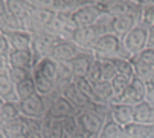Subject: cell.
I'll return each instance as SVG.
<instances>
[{"label": "cell", "instance_id": "obj_41", "mask_svg": "<svg viewBox=\"0 0 154 138\" xmlns=\"http://www.w3.org/2000/svg\"><path fill=\"white\" fill-rule=\"evenodd\" d=\"M146 49H154V26L148 28V43H146Z\"/></svg>", "mask_w": 154, "mask_h": 138}, {"label": "cell", "instance_id": "obj_24", "mask_svg": "<svg viewBox=\"0 0 154 138\" xmlns=\"http://www.w3.org/2000/svg\"><path fill=\"white\" fill-rule=\"evenodd\" d=\"M6 6L9 14L20 18H26L34 9V6L28 0H6Z\"/></svg>", "mask_w": 154, "mask_h": 138}, {"label": "cell", "instance_id": "obj_21", "mask_svg": "<svg viewBox=\"0 0 154 138\" xmlns=\"http://www.w3.org/2000/svg\"><path fill=\"white\" fill-rule=\"evenodd\" d=\"M20 116H21V112H20V106L17 102H5L0 106V128H3L9 122L18 119Z\"/></svg>", "mask_w": 154, "mask_h": 138}, {"label": "cell", "instance_id": "obj_29", "mask_svg": "<svg viewBox=\"0 0 154 138\" xmlns=\"http://www.w3.org/2000/svg\"><path fill=\"white\" fill-rule=\"evenodd\" d=\"M115 67H116V70H118V75H122L128 79L133 81L136 78V72H134V65L133 62H131L130 59H125V58H115L112 59Z\"/></svg>", "mask_w": 154, "mask_h": 138}, {"label": "cell", "instance_id": "obj_48", "mask_svg": "<svg viewBox=\"0 0 154 138\" xmlns=\"http://www.w3.org/2000/svg\"><path fill=\"white\" fill-rule=\"evenodd\" d=\"M146 3H154V0H148V2Z\"/></svg>", "mask_w": 154, "mask_h": 138}, {"label": "cell", "instance_id": "obj_28", "mask_svg": "<svg viewBox=\"0 0 154 138\" xmlns=\"http://www.w3.org/2000/svg\"><path fill=\"white\" fill-rule=\"evenodd\" d=\"M15 93H17L18 102L26 100V99H29V97L38 94V93H37V87H35V82H34L32 76L28 78V79L23 81V82H20L18 85H15Z\"/></svg>", "mask_w": 154, "mask_h": 138}, {"label": "cell", "instance_id": "obj_43", "mask_svg": "<svg viewBox=\"0 0 154 138\" xmlns=\"http://www.w3.org/2000/svg\"><path fill=\"white\" fill-rule=\"evenodd\" d=\"M95 3H99V5H108V3H113L116 0H93Z\"/></svg>", "mask_w": 154, "mask_h": 138}, {"label": "cell", "instance_id": "obj_23", "mask_svg": "<svg viewBox=\"0 0 154 138\" xmlns=\"http://www.w3.org/2000/svg\"><path fill=\"white\" fill-rule=\"evenodd\" d=\"M130 61L134 65V72H136V78H139L140 81H143L145 84L154 79V65H149L146 62H143L142 59H139L137 56H131Z\"/></svg>", "mask_w": 154, "mask_h": 138}, {"label": "cell", "instance_id": "obj_4", "mask_svg": "<svg viewBox=\"0 0 154 138\" xmlns=\"http://www.w3.org/2000/svg\"><path fill=\"white\" fill-rule=\"evenodd\" d=\"M20 106V112L23 117L28 119H38L43 120L48 114V108H49V99L46 96L41 94H35L26 100L18 102Z\"/></svg>", "mask_w": 154, "mask_h": 138}, {"label": "cell", "instance_id": "obj_20", "mask_svg": "<svg viewBox=\"0 0 154 138\" xmlns=\"http://www.w3.org/2000/svg\"><path fill=\"white\" fill-rule=\"evenodd\" d=\"M134 122L142 125H154V106L142 102L134 106Z\"/></svg>", "mask_w": 154, "mask_h": 138}, {"label": "cell", "instance_id": "obj_47", "mask_svg": "<svg viewBox=\"0 0 154 138\" xmlns=\"http://www.w3.org/2000/svg\"><path fill=\"white\" fill-rule=\"evenodd\" d=\"M0 138H5V137H3V134H2V131H0Z\"/></svg>", "mask_w": 154, "mask_h": 138}, {"label": "cell", "instance_id": "obj_49", "mask_svg": "<svg viewBox=\"0 0 154 138\" xmlns=\"http://www.w3.org/2000/svg\"><path fill=\"white\" fill-rule=\"evenodd\" d=\"M93 138H99V137H93Z\"/></svg>", "mask_w": 154, "mask_h": 138}, {"label": "cell", "instance_id": "obj_10", "mask_svg": "<svg viewBox=\"0 0 154 138\" xmlns=\"http://www.w3.org/2000/svg\"><path fill=\"white\" fill-rule=\"evenodd\" d=\"M79 52H81V49L73 41H70V40H60L52 47L49 58L54 59L55 62H70Z\"/></svg>", "mask_w": 154, "mask_h": 138}, {"label": "cell", "instance_id": "obj_22", "mask_svg": "<svg viewBox=\"0 0 154 138\" xmlns=\"http://www.w3.org/2000/svg\"><path fill=\"white\" fill-rule=\"evenodd\" d=\"M5 138H17L18 135H23L26 132V119L23 116H20L18 119L9 122L3 128H0Z\"/></svg>", "mask_w": 154, "mask_h": 138}, {"label": "cell", "instance_id": "obj_5", "mask_svg": "<svg viewBox=\"0 0 154 138\" xmlns=\"http://www.w3.org/2000/svg\"><path fill=\"white\" fill-rule=\"evenodd\" d=\"M104 15V8L99 3H90L79 8L73 14H70L72 25L76 28H85V26H93L98 23V20Z\"/></svg>", "mask_w": 154, "mask_h": 138}, {"label": "cell", "instance_id": "obj_7", "mask_svg": "<svg viewBox=\"0 0 154 138\" xmlns=\"http://www.w3.org/2000/svg\"><path fill=\"white\" fill-rule=\"evenodd\" d=\"M127 52L130 56H136L140 52L146 49V43H148V26L145 25H137L131 29L127 37L122 40Z\"/></svg>", "mask_w": 154, "mask_h": 138}, {"label": "cell", "instance_id": "obj_6", "mask_svg": "<svg viewBox=\"0 0 154 138\" xmlns=\"http://www.w3.org/2000/svg\"><path fill=\"white\" fill-rule=\"evenodd\" d=\"M76 120H78V125H79V129L89 135L90 138L93 137H98L105 125V117L101 116L98 112H93L90 109H84V111H79L78 116H76Z\"/></svg>", "mask_w": 154, "mask_h": 138}, {"label": "cell", "instance_id": "obj_45", "mask_svg": "<svg viewBox=\"0 0 154 138\" xmlns=\"http://www.w3.org/2000/svg\"><path fill=\"white\" fill-rule=\"evenodd\" d=\"M134 2H140V3H146L148 0H134Z\"/></svg>", "mask_w": 154, "mask_h": 138}, {"label": "cell", "instance_id": "obj_32", "mask_svg": "<svg viewBox=\"0 0 154 138\" xmlns=\"http://www.w3.org/2000/svg\"><path fill=\"white\" fill-rule=\"evenodd\" d=\"M85 78L89 79L92 84H98V82L102 81V64H101V59L95 58V61L92 62Z\"/></svg>", "mask_w": 154, "mask_h": 138}, {"label": "cell", "instance_id": "obj_33", "mask_svg": "<svg viewBox=\"0 0 154 138\" xmlns=\"http://www.w3.org/2000/svg\"><path fill=\"white\" fill-rule=\"evenodd\" d=\"M101 64H102V81L112 82L118 76V70H116L113 61L112 59H101Z\"/></svg>", "mask_w": 154, "mask_h": 138}, {"label": "cell", "instance_id": "obj_19", "mask_svg": "<svg viewBox=\"0 0 154 138\" xmlns=\"http://www.w3.org/2000/svg\"><path fill=\"white\" fill-rule=\"evenodd\" d=\"M32 79H34L35 87H37V93L41 94V96L49 97V96H52L54 93H57V91H58V87L55 84H52L51 81H48L40 72H37L35 68L32 70Z\"/></svg>", "mask_w": 154, "mask_h": 138}, {"label": "cell", "instance_id": "obj_38", "mask_svg": "<svg viewBox=\"0 0 154 138\" xmlns=\"http://www.w3.org/2000/svg\"><path fill=\"white\" fill-rule=\"evenodd\" d=\"M139 59H142L143 62L154 65V49H145L143 52H140L139 55H136Z\"/></svg>", "mask_w": 154, "mask_h": 138}, {"label": "cell", "instance_id": "obj_27", "mask_svg": "<svg viewBox=\"0 0 154 138\" xmlns=\"http://www.w3.org/2000/svg\"><path fill=\"white\" fill-rule=\"evenodd\" d=\"M98 137L99 138H125L124 137V126L116 123L112 117H108Z\"/></svg>", "mask_w": 154, "mask_h": 138}, {"label": "cell", "instance_id": "obj_46", "mask_svg": "<svg viewBox=\"0 0 154 138\" xmlns=\"http://www.w3.org/2000/svg\"><path fill=\"white\" fill-rule=\"evenodd\" d=\"M3 103H5V100H3V99H2V97H0V106H2V105H3Z\"/></svg>", "mask_w": 154, "mask_h": 138}, {"label": "cell", "instance_id": "obj_31", "mask_svg": "<svg viewBox=\"0 0 154 138\" xmlns=\"http://www.w3.org/2000/svg\"><path fill=\"white\" fill-rule=\"evenodd\" d=\"M131 84V79H128V78H125V76H122V75H118L113 81H112V87H113V91H115V99L113 100H116L118 97H121L122 94H124V91L128 88V85ZM113 103V102H112Z\"/></svg>", "mask_w": 154, "mask_h": 138}, {"label": "cell", "instance_id": "obj_18", "mask_svg": "<svg viewBox=\"0 0 154 138\" xmlns=\"http://www.w3.org/2000/svg\"><path fill=\"white\" fill-rule=\"evenodd\" d=\"M34 68L37 72H40L48 81H51L52 84H55L58 87V65H57V62L54 59L45 58V59H41ZM34 68H32V70H34Z\"/></svg>", "mask_w": 154, "mask_h": 138}, {"label": "cell", "instance_id": "obj_36", "mask_svg": "<svg viewBox=\"0 0 154 138\" xmlns=\"http://www.w3.org/2000/svg\"><path fill=\"white\" fill-rule=\"evenodd\" d=\"M142 25L154 26V3H145L142 11Z\"/></svg>", "mask_w": 154, "mask_h": 138}, {"label": "cell", "instance_id": "obj_25", "mask_svg": "<svg viewBox=\"0 0 154 138\" xmlns=\"http://www.w3.org/2000/svg\"><path fill=\"white\" fill-rule=\"evenodd\" d=\"M95 3L93 0H57L55 11L57 12H66V14H73L79 8Z\"/></svg>", "mask_w": 154, "mask_h": 138}, {"label": "cell", "instance_id": "obj_11", "mask_svg": "<svg viewBox=\"0 0 154 138\" xmlns=\"http://www.w3.org/2000/svg\"><path fill=\"white\" fill-rule=\"evenodd\" d=\"M137 25H142V20L137 15H134V14H124V15L112 18V21H110V32L124 40L127 37V34Z\"/></svg>", "mask_w": 154, "mask_h": 138}, {"label": "cell", "instance_id": "obj_17", "mask_svg": "<svg viewBox=\"0 0 154 138\" xmlns=\"http://www.w3.org/2000/svg\"><path fill=\"white\" fill-rule=\"evenodd\" d=\"M93 93H95V102H98V103L112 105V102L115 99V91H113L112 82H107V81L93 84Z\"/></svg>", "mask_w": 154, "mask_h": 138}, {"label": "cell", "instance_id": "obj_44", "mask_svg": "<svg viewBox=\"0 0 154 138\" xmlns=\"http://www.w3.org/2000/svg\"><path fill=\"white\" fill-rule=\"evenodd\" d=\"M17 138H29V137H28V135H26V134H23V135H18V137H17Z\"/></svg>", "mask_w": 154, "mask_h": 138}, {"label": "cell", "instance_id": "obj_9", "mask_svg": "<svg viewBox=\"0 0 154 138\" xmlns=\"http://www.w3.org/2000/svg\"><path fill=\"white\" fill-rule=\"evenodd\" d=\"M58 93L64 97V99H67L78 111H84L90 106V99L89 97H85L79 88L75 85V82H66V84H61L58 85Z\"/></svg>", "mask_w": 154, "mask_h": 138}, {"label": "cell", "instance_id": "obj_35", "mask_svg": "<svg viewBox=\"0 0 154 138\" xmlns=\"http://www.w3.org/2000/svg\"><path fill=\"white\" fill-rule=\"evenodd\" d=\"M61 123H63V131H64L66 138L70 137V135H73V134H76L78 131H81L76 117H66V119L61 120Z\"/></svg>", "mask_w": 154, "mask_h": 138}, {"label": "cell", "instance_id": "obj_1", "mask_svg": "<svg viewBox=\"0 0 154 138\" xmlns=\"http://www.w3.org/2000/svg\"><path fill=\"white\" fill-rule=\"evenodd\" d=\"M93 55L98 59H115V58H125L130 59V53L127 52L122 38L108 32L99 37L93 47Z\"/></svg>", "mask_w": 154, "mask_h": 138}, {"label": "cell", "instance_id": "obj_26", "mask_svg": "<svg viewBox=\"0 0 154 138\" xmlns=\"http://www.w3.org/2000/svg\"><path fill=\"white\" fill-rule=\"evenodd\" d=\"M0 97L5 102H17L18 103L15 85L12 84L9 76H0Z\"/></svg>", "mask_w": 154, "mask_h": 138}, {"label": "cell", "instance_id": "obj_12", "mask_svg": "<svg viewBox=\"0 0 154 138\" xmlns=\"http://www.w3.org/2000/svg\"><path fill=\"white\" fill-rule=\"evenodd\" d=\"M110 117L121 126H127L134 122V106L125 103H112L110 105Z\"/></svg>", "mask_w": 154, "mask_h": 138}, {"label": "cell", "instance_id": "obj_3", "mask_svg": "<svg viewBox=\"0 0 154 138\" xmlns=\"http://www.w3.org/2000/svg\"><path fill=\"white\" fill-rule=\"evenodd\" d=\"M48 99H49V108H48L46 117H49L52 120H63L66 117H76L78 116L79 111L67 99H64L58 91L54 93L52 96H49Z\"/></svg>", "mask_w": 154, "mask_h": 138}, {"label": "cell", "instance_id": "obj_40", "mask_svg": "<svg viewBox=\"0 0 154 138\" xmlns=\"http://www.w3.org/2000/svg\"><path fill=\"white\" fill-rule=\"evenodd\" d=\"M11 52V46L8 43V38L5 37V34L0 32V55H9Z\"/></svg>", "mask_w": 154, "mask_h": 138}, {"label": "cell", "instance_id": "obj_42", "mask_svg": "<svg viewBox=\"0 0 154 138\" xmlns=\"http://www.w3.org/2000/svg\"><path fill=\"white\" fill-rule=\"evenodd\" d=\"M8 14V6H6V0H0V20Z\"/></svg>", "mask_w": 154, "mask_h": 138}, {"label": "cell", "instance_id": "obj_13", "mask_svg": "<svg viewBox=\"0 0 154 138\" xmlns=\"http://www.w3.org/2000/svg\"><path fill=\"white\" fill-rule=\"evenodd\" d=\"M95 61V55L93 52H87V50H81L72 61H70V67L73 72V78H79V76H87V72L92 65V62Z\"/></svg>", "mask_w": 154, "mask_h": 138}, {"label": "cell", "instance_id": "obj_8", "mask_svg": "<svg viewBox=\"0 0 154 138\" xmlns=\"http://www.w3.org/2000/svg\"><path fill=\"white\" fill-rule=\"evenodd\" d=\"M145 96H146V85L143 81H140L139 78H134L131 81V84L128 85V88L124 91V94L121 97H118L116 100H113V103H125V105H139L142 102H145Z\"/></svg>", "mask_w": 154, "mask_h": 138}, {"label": "cell", "instance_id": "obj_34", "mask_svg": "<svg viewBox=\"0 0 154 138\" xmlns=\"http://www.w3.org/2000/svg\"><path fill=\"white\" fill-rule=\"evenodd\" d=\"M8 76H9V79L12 81L14 85H18L20 82H23V81H26L28 78H31V76H32V72H31V70H26V68H15V67H12Z\"/></svg>", "mask_w": 154, "mask_h": 138}, {"label": "cell", "instance_id": "obj_30", "mask_svg": "<svg viewBox=\"0 0 154 138\" xmlns=\"http://www.w3.org/2000/svg\"><path fill=\"white\" fill-rule=\"evenodd\" d=\"M73 82L75 85L79 88V91L85 96V97H89L90 100L95 102V93H93V84L87 79L85 76H79V78H73Z\"/></svg>", "mask_w": 154, "mask_h": 138}, {"label": "cell", "instance_id": "obj_16", "mask_svg": "<svg viewBox=\"0 0 154 138\" xmlns=\"http://www.w3.org/2000/svg\"><path fill=\"white\" fill-rule=\"evenodd\" d=\"M125 138H154V125H142V123H130L124 126Z\"/></svg>", "mask_w": 154, "mask_h": 138}, {"label": "cell", "instance_id": "obj_37", "mask_svg": "<svg viewBox=\"0 0 154 138\" xmlns=\"http://www.w3.org/2000/svg\"><path fill=\"white\" fill-rule=\"evenodd\" d=\"M11 72V62L8 55H0V76H8Z\"/></svg>", "mask_w": 154, "mask_h": 138}, {"label": "cell", "instance_id": "obj_2", "mask_svg": "<svg viewBox=\"0 0 154 138\" xmlns=\"http://www.w3.org/2000/svg\"><path fill=\"white\" fill-rule=\"evenodd\" d=\"M57 35L51 34L49 31H40L32 34V44H31V50L34 55V67L45 58H49L52 47L60 41Z\"/></svg>", "mask_w": 154, "mask_h": 138}, {"label": "cell", "instance_id": "obj_15", "mask_svg": "<svg viewBox=\"0 0 154 138\" xmlns=\"http://www.w3.org/2000/svg\"><path fill=\"white\" fill-rule=\"evenodd\" d=\"M9 62H11V68H26L31 70L34 68V55L31 49H25V50H11L9 52Z\"/></svg>", "mask_w": 154, "mask_h": 138}, {"label": "cell", "instance_id": "obj_14", "mask_svg": "<svg viewBox=\"0 0 154 138\" xmlns=\"http://www.w3.org/2000/svg\"><path fill=\"white\" fill-rule=\"evenodd\" d=\"M8 38V43L11 46V50H25L31 49L32 44V34L28 31H11V32H2Z\"/></svg>", "mask_w": 154, "mask_h": 138}, {"label": "cell", "instance_id": "obj_39", "mask_svg": "<svg viewBox=\"0 0 154 138\" xmlns=\"http://www.w3.org/2000/svg\"><path fill=\"white\" fill-rule=\"evenodd\" d=\"M146 96H145V102H148L149 105L154 106V79L146 82Z\"/></svg>", "mask_w": 154, "mask_h": 138}]
</instances>
